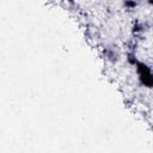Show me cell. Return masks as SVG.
I'll return each mask as SVG.
<instances>
[{
    "instance_id": "6da1fadb",
    "label": "cell",
    "mask_w": 153,
    "mask_h": 153,
    "mask_svg": "<svg viewBox=\"0 0 153 153\" xmlns=\"http://www.w3.org/2000/svg\"><path fill=\"white\" fill-rule=\"evenodd\" d=\"M136 67V72L139 74V80L143 86L147 87H153V72L152 69L143 62H137Z\"/></svg>"
},
{
    "instance_id": "7a4b0ae2",
    "label": "cell",
    "mask_w": 153,
    "mask_h": 153,
    "mask_svg": "<svg viewBox=\"0 0 153 153\" xmlns=\"http://www.w3.org/2000/svg\"><path fill=\"white\" fill-rule=\"evenodd\" d=\"M103 54L104 56L106 57V60H109L110 62H117L118 61V53L115 50V49H111V48H104L103 49Z\"/></svg>"
},
{
    "instance_id": "3957f363",
    "label": "cell",
    "mask_w": 153,
    "mask_h": 153,
    "mask_svg": "<svg viewBox=\"0 0 153 153\" xmlns=\"http://www.w3.org/2000/svg\"><path fill=\"white\" fill-rule=\"evenodd\" d=\"M145 30H147V24L146 23H141L139 20H135L133 26H131V32L134 35H139L141 32H143Z\"/></svg>"
},
{
    "instance_id": "277c9868",
    "label": "cell",
    "mask_w": 153,
    "mask_h": 153,
    "mask_svg": "<svg viewBox=\"0 0 153 153\" xmlns=\"http://www.w3.org/2000/svg\"><path fill=\"white\" fill-rule=\"evenodd\" d=\"M127 62L130 65V66H136L137 65V57H136V54L133 53V51H128L127 53Z\"/></svg>"
},
{
    "instance_id": "5b68a950",
    "label": "cell",
    "mask_w": 153,
    "mask_h": 153,
    "mask_svg": "<svg viewBox=\"0 0 153 153\" xmlns=\"http://www.w3.org/2000/svg\"><path fill=\"white\" fill-rule=\"evenodd\" d=\"M136 47H137V41H136V39H130L129 42H127L128 51H133V53H135Z\"/></svg>"
},
{
    "instance_id": "8992f818",
    "label": "cell",
    "mask_w": 153,
    "mask_h": 153,
    "mask_svg": "<svg viewBox=\"0 0 153 153\" xmlns=\"http://www.w3.org/2000/svg\"><path fill=\"white\" fill-rule=\"evenodd\" d=\"M123 6H124L126 8H128V10H133V8H135V7L137 6V2H136V1L127 0V1H124V2H123Z\"/></svg>"
},
{
    "instance_id": "52a82bcc",
    "label": "cell",
    "mask_w": 153,
    "mask_h": 153,
    "mask_svg": "<svg viewBox=\"0 0 153 153\" xmlns=\"http://www.w3.org/2000/svg\"><path fill=\"white\" fill-rule=\"evenodd\" d=\"M148 5H153V0H149L148 1Z\"/></svg>"
}]
</instances>
